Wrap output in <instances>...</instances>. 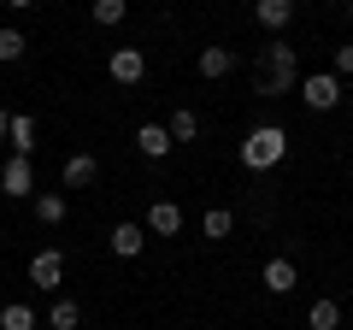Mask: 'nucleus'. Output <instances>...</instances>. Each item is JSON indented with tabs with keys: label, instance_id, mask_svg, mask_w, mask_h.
<instances>
[{
	"label": "nucleus",
	"instance_id": "nucleus-1",
	"mask_svg": "<svg viewBox=\"0 0 353 330\" xmlns=\"http://www.w3.org/2000/svg\"><path fill=\"white\" fill-rule=\"evenodd\" d=\"M259 71H265L259 95H289V89H301V59H294V48H289L283 36H271V48L259 53Z\"/></svg>",
	"mask_w": 353,
	"mask_h": 330
},
{
	"label": "nucleus",
	"instance_id": "nucleus-2",
	"mask_svg": "<svg viewBox=\"0 0 353 330\" xmlns=\"http://www.w3.org/2000/svg\"><path fill=\"white\" fill-rule=\"evenodd\" d=\"M283 153H289V130L283 124H253L241 136V165L248 171H271V165H283Z\"/></svg>",
	"mask_w": 353,
	"mask_h": 330
},
{
	"label": "nucleus",
	"instance_id": "nucleus-3",
	"mask_svg": "<svg viewBox=\"0 0 353 330\" xmlns=\"http://www.w3.org/2000/svg\"><path fill=\"white\" fill-rule=\"evenodd\" d=\"M301 101L312 106V113H336V106H341V77H336V71L301 77Z\"/></svg>",
	"mask_w": 353,
	"mask_h": 330
},
{
	"label": "nucleus",
	"instance_id": "nucleus-4",
	"mask_svg": "<svg viewBox=\"0 0 353 330\" xmlns=\"http://www.w3.org/2000/svg\"><path fill=\"white\" fill-rule=\"evenodd\" d=\"M106 77L124 83V89H136L141 77H148V53H141V48H112V53H106Z\"/></svg>",
	"mask_w": 353,
	"mask_h": 330
},
{
	"label": "nucleus",
	"instance_id": "nucleus-5",
	"mask_svg": "<svg viewBox=\"0 0 353 330\" xmlns=\"http://www.w3.org/2000/svg\"><path fill=\"white\" fill-rule=\"evenodd\" d=\"M0 195H12V201H30V195H36V165L18 159V153H6V165H0Z\"/></svg>",
	"mask_w": 353,
	"mask_h": 330
},
{
	"label": "nucleus",
	"instance_id": "nucleus-6",
	"mask_svg": "<svg viewBox=\"0 0 353 330\" xmlns=\"http://www.w3.org/2000/svg\"><path fill=\"white\" fill-rule=\"evenodd\" d=\"M59 278H65V254L59 248H41V254L30 260V283H36V289H59Z\"/></svg>",
	"mask_w": 353,
	"mask_h": 330
},
{
	"label": "nucleus",
	"instance_id": "nucleus-7",
	"mask_svg": "<svg viewBox=\"0 0 353 330\" xmlns=\"http://www.w3.org/2000/svg\"><path fill=\"white\" fill-rule=\"evenodd\" d=\"M106 248H112L118 260H136L141 248H148V224H130V218H124V224H112V236H106Z\"/></svg>",
	"mask_w": 353,
	"mask_h": 330
},
{
	"label": "nucleus",
	"instance_id": "nucleus-8",
	"mask_svg": "<svg viewBox=\"0 0 353 330\" xmlns=\"http://www.w3.org/2000/svg\"><path fill=\"white\" fill-rule=\"evenodd\" d=\"M148 236H183V206L176 201H153L148 206Z\"/></svg>",
	"mask_w": 353,
	"mask_h": 330
},
{
	"label": "nucleus",
	"instance_id": "nucleus-9",
	"mask_svg": "<svg viewBox=\"0 0 353 330\" xmlns=\"http://www.w3.org/2000/svg\"><path fill=\"white\" fill-rule=\"evenodd\" d=\"M194 71H201L206 83H224V77L236 71V48H201V59H194Z\"/></svg>",
	"mask_w": 353,
	"mask_h": 330
},
{
	"label": "nucleus",
	"instance_id": "nucleus-10",
	"mask_svg": "<svg viewBox=\"0 0 353 330\" xmlns=\"http://www.w3.org/2000/svg\"><path fill=\"white\" fill-rule=\"evenodd\" d=\"M59 177H65V189H88V183L101 177V159H94V153H71V159L59 165Z\"/></svg>",
	"mask_w": 353,
	"mask_h": 330
},
{
	"label": "nucleus",
	"instance_id": "nucleus-11",
	"mask_svg": "<svg viewBox=\"0 0 353 330\" xmlns=\"http://www.w3.org/2000/svg\"><path fill=\"white\" fill-rule=\"evenodd\" d=\"M294 283H301V271H294L289 254H271V260H265V289H271V295H289Z\"/></svg>",
	"mask_w": 353,
	"mask_h": 330
},
{
	"label": "nucleus",
	"instance_id": "nucleus-12",
	"mask_svg": "<svg viewBox=\"0 0 353 330\" xmlns=\"http://www.w3.org/2000/svg\"><path fill=\"white\" fill-rule=\"evenodd\" d=\"M6 153H18V159H30V153H36V118H30V113H12V130H6Z\"/></svg>",
	"mask_w": 353,
	"mask_h": 330
},
{
	"label": "nucleus",
	"instance_id": "nucleus-13",
	"mask_svg": "<svg viewBox=\"0 0 353 330\" xmlns=\"http://www.w3.org/2000/svg\"><path fill=\"white\" fill-rule=\"evenodd\" d=\"M253 18H259L271 36H283V30H289V18H294V0H253Z\"/></svg>",
	"mask_w": 353,
	"mask_h": 330
},
{
	"label": "nucleus",
	"instance_id": "nucleus-14",
	"mask_svg": "<svg viewBox=\"0 0 353 330\" xmlns=\"http://www.w3.org/2000/svg\"><path fill=\"white\" fill-rule=\"evenodd\" d=\"M136 148H141V159H165L176 142H171V130H165V124H141L136 130Z\"/></svg>",
	"mask_w": 353,
	"mask_h": 330
},
{
	"label": "nucleus",
	"instance_id": "nucleus-15",
	"mask_svg": "<svg viewBox=\"0 0 353 330\" xmlns=\"http://www.w3.org/2000/svg\"><path fill=\"white\" fill-rule=\"evenodd\" d=\"M306 330H341V301H312L306 307Z\"/></svg>",
	"mask_w": 353,
	"mask_h": 330
},
{
	"label": "nucleus",
	"instance_id": "nucleus-16",
	"mask_svg": "<svg viewBox=\"0 0 353 330\" xmlns=\"http://www.w3.org/2000/svg\"><path fill=\"white\" fill-rule=\"evenodd\" d=\"M24 53H30V36L12 30V24H0V65H18Z\"/></svg>",
	"mask_w": 353,
	"mask_h": 330
},
{
	"label": "nucleus",
	"instance_id": "nucleus-17",
	"mask_svg": "<svg viewBox=\"0 0 353 330\" xmlns=\"http://www.w3.org/2000/svg\"><path fill=\"white\" fill-rule=\"evenodd\" d=\"M165 130H171V142H194V136H201V113H189V106H176V113L165 118Z\"/></svg>",
	"mask_w": 353,
	"mask_h": 330
},
{
	"label": "nucleus",
	"instance_id": "nucleus-18",
	"mask_svg": "<svg viewBox=\"0 0 353 330\" xmlns=\"http://www.w3.org/2000/svg\"><path fill=\"white\" fill-rule=\"evenodd\" d=\"M0 330H36V307L30 301H6L0 307Z\"/></svg>",
	"mask_w": 353,
	"mask_h": 330
},
{
	"label": "nucleus",
	"instance_id": "nucleus-19",
	"mask_svg": "<svg viewBox=\"0 0 353 330\" xmlns=\"http://www.w3.org/2000/svg\"><path fill=\"white\" fill-rule=\"evenodd\" d=\"M30 201H36V218H41V224H65V195H30Z\"/></svg>",
	"mask_w": 353,
	"mask_h": 330
},
{
	"label": "nucleus",
	"instance_id": "nucleus-20",
	"mask_svg": "<svg viewBox=\"0 0 353 330\" xmlns=\"http://www.w3.org/2000/svg\"><path fill=\"white\" fill-rule=\"evenodd\" d=\"M77 324H83V307H77V301H53L48 330H77Z\"/></svg>",
	"mask_w": 353,
	"mask_h": 330
},
{
	"label": "nucleus",
	"instance_id": "nucleus-21",
	"mask_svg": "<svg viewBox=\"0 0 353 330\" xmlns=\"http://www.w3.org/2000/svg\"><path fill=\"white\" fill-rule=\"evenodd\" d=\"M201 230H206V236H212V242H224V236H230V230H236V218H230V213H224V206H212V213H206V218H201Z\"/></svg>",
	"mask_w": 353,
	"mask_h": 330
},
{
	"label": "nucleus",
	"instance_id": "nucleus-22",
	"mask_svg": "<svg viewBox=\"0 0 353 330\" xmlns=\"http://www.w3.org/2000/svg\"><path fill=\"white\" fill-rule=\"evenodd\" d=\"M124 12H130V0H94V24H124Z\"/></svg>",
	"mask_w": 353,
	"mask_h": 330
},
{
	"label": "nucleus",
	"instance_id": "nucleus-23",
	"mask_svg": "<svg viewBox=\"0 0 353 330\" xmlns=\"http://www.w3.org/2000/svg\"><path fill=\"white\" fill-rule=\"evenodd\" d=\"M336 77H353V41H347V48H336Z\"/></svg>",
	"mask_w": 353,
	"mask_h": 330
},
{
	"label": "nucleus",
	"instance_id": "nucleus-24",
	"mask_svg": "<svg viewBox=\"0 0 353 330\" xmlns=\"http://www.w3.org/2000/svg\"><path fill=\"white\" fill-rule=\"evenodd\" d=\"M6 130H12V113H6V106H0V142H6Z\"/></svg>",
	"mask_w": 353,
	"mask_h": 330
},
{
	"label": "nucleus",
	"instance_id": "nucleus-25",
	"mask_svg": "<svg viewBox=\"0 0 353 330\" xmlns=\"http://www.w3.org/2000/svg\"><path fill=\"white\" fill-rule=\"evenodd\" d=\"M6 6H12V12H30V6H36V0H6Z\"/></svg>",
	"mask_w": 353,
	"mask_h": 330
},
{
	"label": "nucleus",
	"instance_id": "nucleus-26",
	"mask_svg": "<svg viewBox=\"0 0 353 330\" xmlns=\"http://www.w3.org/2000/svg\"><path fill=\"white\" fill-rule=\"evenodd\" d=\"M347 24H353V0H347Z\"/></svg>",
	"mask_w": 353,
	"mask_h": 330
},
{
	"label": "nucleus",
	"instance_id": "nucleus-27",
	"mask_svg": "<svg viewBox=\"0 0 353 330\" xmlns=\"http://www.w3.org/2000/svg\"><path fill=\"white\" fill-rule=\"evenodd\" d=\"M0 242H6V224H0Z\"/></svg>",
	"mask_w": 353,
	"mask_h": 330
}]
</instances>
